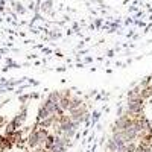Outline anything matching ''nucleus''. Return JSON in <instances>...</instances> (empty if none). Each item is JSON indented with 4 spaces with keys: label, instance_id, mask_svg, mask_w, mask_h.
<instances>
[{
    "label": "nucleus",
    "instance_id": "f257e3e1",
    "mask_svg": "<svg viewBox=\"0 0 152 152\" xmlns=\"http://www.w3.org/2000/svg\"><path fill=\"white\" fill-rule=\"evenodd\" d=\"M0 149H2L3 152H8V151H11V149H14V145L11 143L9 137L5 135V134L0 135Z\"/></svg>",
    "mask_w": 152,
    "mask_h": 152
},
{
    "label": "nucleus",
    "instance_id": "f03ea898",
    "mask_svg": "<svg viewBox=\"0 0 152 152\" xmlns=\"http://www.w3.org/2000/svg\"><path fill=\"white\" fill-rule=\"evenodd\" d=\"M140 90H142L140 85L135 87V88H132V90H129V91H128V99H138V97H140ZM140 99H142V97H140Z\"/></svg>",
    "mask_w": 152,
    "mask_h": 152
},
{
    "label": "nucleus",
    "instance_id": "7ed1b4c3",
    "mask_svg": "<svg viewBox=\"0 0 152 152\" xmlns=\"http://www.w3.org/2000/svg\"><path fill=\"white\" fill-rule=\"evenodd\" d=\"M6 123H8L6 117H5V116H0V129H2V128H5V126H6Z\"/></svg>",
    "mask_w": 152,
    "mask_h": 152
},
{
    "label": "nucleus",
    "instance_id": "20e7f679",
    "mask_svg": "<svg viewBox=\"0 0 152 152\" xmlns=\"http://www.w3.org/2000/svg\"><path fill=\"white\" fill-rule=\"evenodd\" d=\"M43 9H46V11H50V9H52V2H46V3L43 5Z\"/></svg>",
    "mask_w": 152,
    "mask_h": 152
}]
</instances>
